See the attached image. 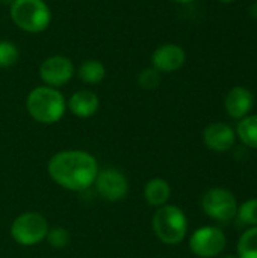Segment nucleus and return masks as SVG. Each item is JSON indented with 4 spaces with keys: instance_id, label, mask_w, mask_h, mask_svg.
<instances>
[{
    "instance_id": "f257e3e1",
    "label": "nucleus",
    "mask_w": 257,
    "mask_h": 258,
    "mask_svg": "<svg viewBox=\"0 0 257 258\" xmlns=\"http://www.w3.org/2000/svg\"><path fill=\"white\" fill-rule=\"evenodd\" d=\"M97 159L83 150H65L53 154L47 163L50 178L70 192H85L98 175Z\"/></svg>"
},
{
    "instance_id": "f03ea898",
    "label": "nucleus",
    "mask_w": 257,
    "mask_h": 258,
    "mask_svg": "<svg viewBox=\"0 0 257 258\" xmlns=\"http://www.w3.org/2000/svg\"><path fill=\"white\" fill-rule=\"evenodd\" d=\"M27 113L39 124H56L67 110V100L56 88L36 86L26 98Z\"/></svg>"
},
{
    "instance_id": "7ed1b4c3",
    "label": "nucleus",
    "mask_w": 257,
    "mask_h": 258,
    "mask_svg": "<svg viewBox=\"0 0 257 258\" xmlns=\"http://www.w3.org/2000/svg\"><path fill=\"white\" fill-rule=\"evenodd\" d=\"M155 236L165 245H179L188 234V219L183 210L173 204L159 207L151 219Z\"/></svg>"
},
{
    "instance_id": "20e7f679",
    "label": "nucleus",
    "mask_w": 257,
    "mask_h": 258,
    "mask_svg": "<svg viewBox=\"0 0 257 258\" xmlns=\"http://www.w3.org/2000/svg\"><path fill=\"white\" fill-rule=\"evenodd\" d=\"M9 15L14 24L27 33H41L52 21V11L44 0H12Z\"/></svg>"
},
{
    "instance_id": "39448f33",
    "label": "nucleus",
    "mask_w": 257,
    "mask_h": 258,
    "mask_svg": "<svg viewBox=\"0 0 257 258\" xmlns=\"http://www.w3.org/2000/svg\"><path fill=\"white\" fill-rule=\"evenodd\" d=\"M48 230V222L41 213L26 212L14 219L9 233L15 243L21 246H35L45 240Z\"/></svg>"
},
{
    "instance_id": "423d86ee",
    "label": "nucleus",
    "mask_w": 257,
    "mask_h": 258,
    "mask_svg": "<svg viewBox=\"0 0 257 258\" xmlns=\"http://www.w3.org/2000/svg\"><path fill=\"white\" fill-rule=\"evenodd\" d=\"M201 207L211 219L223 224L233 221L238 213V201L235 195L223 187L208 190L201 198Z\"/></svg>"
},
{
    "instance_id": "0eeeda50",
    "label": "nucleus",
    "mask_w": 257,
    "mask_h": 258,
    "mask_svg": "<svg viewBox=\"0 0 257 258\" xmlns=\"http://www.w3.org/2000/svg\"><path fill=\"white\" fill-rule=\"evenodd\" d=\"M226 234L218 227H201L189 237V249L200 258L218 257L226 248Z\"/></svg>"
},
{
    "instance_id": "6e6552de",
    "label": "nucleus",
    "mask_w": 257,
    "mask_h": 258,
    "mask_svg": "<svg viewBox=\"0 0 257 258\" xmlns=\"http://www.w3.org/2000/svg\"><path fill=\"white\" fill-rule=\"evenodd\" d=\"M94 186L98 195L111 203H118L124 200L129 194V180L117 168L100 169Z\"/></svg>"
},
{
    "instance_id": "1a4fd4ad",
    "label": "nucleus",
    "mask_w": 257,
    "mask_h": 258,
    "mask_svg": "<svg viewBox=\"0 0 257 258\" xmlns=\"http://www.w3.org/2000/svg\"><path fill=\"white\" fill-rule=\"evenodd\" d=\"M74 76L73 62L62 54H55L42 60L39 67V77L50 88H61L67 85Z\"/></svg>"
},
{
    "instance_id": "9d476101",
    "label": "nucleus",
    "mask_w": 257,
    "mask_h": 258,
    "mask_svg": "<svg viewBox=\"0 0 257 258\" xmlns=\"http://www.w3.org/2000/svg\"><path fill=\"white\" fill-rule=\"evenodd\" d=\"M186 62V51L174 42L159 45L151 54V67L159 73H176Z\"/></svg>"
},
{
    "instance_id": "9b49d317",
    "label": "nucleus",
    "mask_w": 257,
    "mask_h": 258,
    "mask_svg": "<svg viewBox=\"0 0 257 258\" xmlns=\"http://www.w3.org/2000/svg\"><path fill=\"white\" fill-rule=\"evenodd\" d=\"M204 145L215 153H226L236 142V132L226 122H212L203 132Z\"/></svg>"
},
{
    "instance_id": "f8f14e48",
    "label": "nucleus",
    "mask_w": 257,
    "mask_h": 258,
    "mask_svg": "<svg viewBox=\"0 0 257 258\" xmlns=\"http://www.w3.org/2000/svg\"><path fill=\"white\" fill-rule=\"evenodd\" d=\"M254 106V95L245 86L232 88L224 98V109L230 118L242 119L250 115Z\"/></svg>"
},
{
    "instance_id": "ddd939ff",
    "label": "nucleus",
    "mask_w": 257,
    "mask_h": 258,
    "mask_svg": "<svg viewBox=\"0 0 257 258\" xmlns=\"http://www.w3.org/2000/svg\"><path fill=\"white\" fill-rule=\"evenodd\" d=\"M100 107L98 97L88 89L74 92L67 101V109L77 118H91L97 113Z\"/></svg>"
},
{
    "instance_id": "4468645a",
    "label": "nucleus",
    "mask_w": 257,
    "mask_h": 258,
    "mask_svg": "<svg viewBox=\"0 0 257 258\" xmlns=\"http://www.w3.org/2000/svg\"><path fill=\"white\" fill-rule=\"evenodd\" d=\"M170 197H171V186L164 178H159V177L151 178L144 186V200L151 207L159 209V207L168 204Z\"/></svg>"
},
{
    "instance_id": "2eb2a0df",
    "label": "nucleus",
    "mask_w": 257,
    "mask_h": 258,
    "mask_svg": "<svg viewBox=\"0 0 257 258\" xmlns=\"http://www.w3.org/2000/svg\"><path fill=\"white\" fill-rule=\"evenodd\" d=\"M77 76L79 79L83 82V83H88V85H98L105 80L106 77V68L105 65L100 62V60H95V59H89V60H85L79 70H77Z\"/></svg>"
},
{
    "instance_id": "dca6fc26",
    "label": "nucleus",
    "mask_w": 257,
    "mask_h": 258,
    "mask_svg": "<svg viewBox=\"0 0 257 258\" xmlns=\"http://www.w3.org/2000/svg\"><path fill=\"white\" fill-rule=\"evenodd\" d=\"M235 132L245 147L257 150V115H248L239 119Z\"/></svg>"
},
{
    "instance_id": "f3484780",
    "label": "nucleus",
    "mask_w": 257,
    "mask_h": 258,
    "mask_svg": "<svg viewBox=\"0 0 257 258\" xmlns=\"http://www.w3.org/2000/svg\"><path fill=\"white\" fill-rule=\"evenodd\" d=\"M238 258H257V227H250L239 237Z\"/></svg>"
},
{
    "instance_id": "a211bd4d",
    "label": "nucleus",
    "mask_w": 257,
    "mask_h": 258,
    "mask_svg": "<svg viewBox=\"0 0 257 258\" xmlns=\"http://www.w3.org/2000/svg\"><path fill=\"white\" fill-rule=\"evenodd\" d=\"M236 218L242 225L257 227V198L248 200L238 207Z\"/></svg>"
},
{
    "instance_id": "6ab92c4d",
    "label": "nucleus",
    "mask_w": 257,
    "mask_h": 258,
    "mask_svg": "<svg viewBox=\"0 0 257 258\" xmlns=\"http://www.w3.org/2000/svg\"><path fill=\"white\" fill-rule=\"evenodd\" d=\"M20 51L11 41H0V68H9L17 63Z\"/></svg>"
},
{
    "instance_id": "aec40b11",
    "label": "nucleus",
    "mask_w": 257,
    "mask_h": 258,
    "mask_svg": "<svg viewBox=\"0 0 257 258\" xmlns=\"http://www.w3.org/2000/svg\"><path fill=\"white\" fill-rule=\"evenodd\" d=\"M138 83H139V86L142 89L153 91V89H156L161 85V73L156 68H153V67L144 68L138 74Z\"/></svg>"
},
{
    "instance_id": "412c9836",
    "label": "nucleus",
    "mask_w": 257,
    "mask_h": 258,
    "mask_svg": "<svg viewBox=\"0 0 257 258\" xmlns=\"http://www.w3.org/2000/svg\"><path fill=\"white\" fill-rule=\"evenodd\" d=\"M45 239L50 243V246H53L55 249H64L70 243V233L62 227H55L48 230Z\"/></svg>"
},
{
    "instance_id": "4be33fe9",
    "label": "nucleus",
    "mask_w": 257,
    "mask_h": 258,
    "mask_svg": "<svg viewBox=\"0 0 257 258\" xmlns=\"http://www.w3.org/2000/svg\"><path fill=\"white\" fill-rule=\"evenodd\" d=\"M248 14H250L254 20H257V2H254V3H251V5H250V8H248Z\"/></svg>"
},
{
    "instance_id": "5701e85b",
    "label": "nucleus",
    "mask_w": 257,
    "mask_h": 258,
    "mask_svg": "<svg viewBox=\"0 0 257 258\" xmlns=\"http://www.w3.org/2000/svg\"><path fill=\"white\" fill-rule=\"evenodd\" d=\"M173 2H176V3H182V5H188V3H192V2H195V0H173Z\"/></svg>"
},
{
    "instance_id": "b1692460",
    "label": "nucleus",
    "mask_w": 257,
    "mask_h": 258,
    "mask_svg": "<svg viewBox=\"0 0 257 258\" xmlns=\"http://www.w3.org/2000/svg\"><path fill=\"white\" fill-rule=\"evenodd\" d=\"M218 2H221V3H224V5H230V3H235V2H238V0H218Z\"/></svg>"
},
{
    "instance_id": "393cba45",
    "label": "nucleus",
    "mask_w": 257,
    "mask_h": 258,
    "mask_svg": "<svg viewBox=\"0 0 257 258\" xmlns=\"http://www.w3.org/2000/svg\"><path fill=\"white\" fill-rule=\"evenodd\" d=\"M224 258H238V257H233V255H227V257H224Z\"/></svg>"
},
{
    "instance_id": "a878e982",
    "label": "nucleus",
    "mask_w": 257,
    "mask_h": 258,
    "mask_svg": "<svg viewBox=\"0 0 257 258\" xmlns=\"http://www.w3.org/2000/svg\"><path fill=\"white\" fill-rule=\"evenodd\" d=\"M5 2H9V3H11V2H12V0H5Z\"/></svg>"
}]
</instances>
